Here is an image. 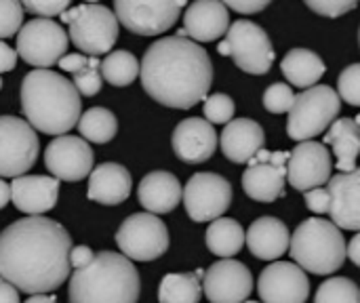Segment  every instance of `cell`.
Wrapping results in <instances>:
<instances>
[{
	"label": "cell",
	"mask_w": 360,
	"mask_h": 303,
	"mask_svg": "<svg viewBox=\"0 0 360 303\" xmlns=\"http://www.w3.org/2000/svg\"><path fill=\"white\" fill-rule=\"evenodd\" d=\"M70 249L61 224L42 215L19 219L0 232V278L30 295L51 293L70 276Z\"/></svg>",
	"instance_id": "6da1fadb"
},
{
	"label": "cell",
	"mask_w": 360,
	"mask_h": 303,
	"mask_svg": "<svg viewBox=\"0 0 360 303\" xmlns=\"http://www.w3.org/2000/svg\"><path fill=\"white\" fill-rule=\"evenodd\" d=\"M139 74L143 91L154 101L190 110L207 97L213 82V63L198 42L186 36H165L150 44Z\"/></svg>",
	"instance_id": "7a4b0ae2"
},
{
	"label": "cell",
	"mask_w": 360,
	"mask_h": 303,
	"mask_svg": "<svg viewBox=\"0 0 360 303\" xmlns=\"http://www.w3.org/2000/svg\"><path fill=\"white\" fill-rule=\"evenodd\" d=\"M80 95L65 76L38 67L21 80V110L25 122L44 135H65L80 118Z\"/></svg>",
	"instance_id": "3957f363"
},
{
	"label": "cell",
	"mask_w": 360,
	"mask_h": 303,
	"mask_svg": "<svg viewBox=\"0 0 360 303\" xmlns=\"http://www.w3.org/2000/svg\"><path fill=\"white\" fill-rule=\"evenodd\" d=\"M141 293L139 272L120 253H95L91 264L74 270L70 278V303H137Z\"/></svg>",
	"instance_id": "277c9868"
},
{
	"label": "cell",
	"mask_w": 360,
	"mask_h": 303,
	"mask_svg": "<svg viewBox=\"0 0 360 303\" xmlns=\"http://www.w3.org/2000/svg\"><path fill=\"white\" fill-rule=\"evenodd\" d=\"M293 262L319 276L338 272L346 262V240L342 230L327 219H306L289 240Z\"/></svg>",
	"instance_id": "5b68a950"
},
{
	"label": "cell",
	"mask_w": 360,
	"mask_h": 303,
	"mask_svg": "<svg viewBox=\"0 0 360 303\" xmlns=\"http://www.w3.org/2000/svg\"><path fill=\"white\" fill-rule=\"evenodd\" d=\"M61 21L68 23V38L86 57L108 55L118 40L120 23L116 15L103 4H80L65 8Z\"/></svg>",
	"instance_id": "8992f818"
},
{
	"label": "cell",
	"mask_w": 360,
	"mask_h": 303,
	"mask_svg": "<svg viewBox=\"0 0 360 303\" xmlns=\"http://www.w3.org/2000/svg\"><path fill=\"white\" fill-rule=\"evenodd\" d=\"M342 99L327 84H314L295 95L289 110L287 135L295 141H312L323 135L340 116Z\"/></svg>",
	"instance_id": "52a82bcc"
},
{
	"label": "cell",
	"mask_w": 360,
	"mask_h": 303,
	"mask_svg": "<svg viewBox=\"0 0 360 303\" xmlns=\"http://www.w3.org/2000/svg\"><path fill=\"white\" fill-rule=\"evenodd\" d=\"M17 57L34 67H51L68 53V32L53 19L36 17L19 27Z\"/></svg>",
	"instance_id": "ba28073f"
},
{
	"label": "cell",
	"mask_w": 360,
	"mask_h": 303,
	"mask_svg": "<svg viewBox=\"0 0 360 303\" xmlns=\"http://www.w3.org/2000/svg\"><path fill=\"white\" fill-rule=\"evenodd\" d=\"M116 245L127 259L154 262L169 249V230L158 215L135 213L116 232Z\"/></svg>",
	"instance_id": "9c48e42d"
},
{
	"label": "cell",
	"mask_w": 360,
	"mask_h": 303,
	"mask_svg": "<svg viewBox=\"0 0 360 303\" xmlns=\"http://www.w3.org/2000/svg\"><path fill=\"white\" fill-rule=\"evenodd\" d=\"M228 55L247 74H268L274 63V49L264 27L249 19L234 21L226 32Z\"/></svg>",
	"instance_id": "30bf717a"
},
{
	"label": "cell",
	"mask_w": 360,
	"mask_h": 303,
	"mask_svg": "<svg viewBox=\"0 0 360 303\" xmlns=\"http://www.w3.org/2000/svg\"><path fill=\"white\" fill-rule=\"evenodd\" d=\"M188 0H114V15L137 36L165 34L175 25Z\"/></svg>",
	"instance_id": "8fae6325"
},
{
	"label": "cell",
	"mask_w": 360,
	"mask_h": 303,
	"mask_svg": "<svg viewBox=\"0 0 360 303\" xmlns=\"http://www.w3.org/2000/svg\"><path fill=\"white\" fill-rule=\"evenodd\" d=\"M36 131L17 116H0V177H19L38 160Z\"/></svg>",
	"instance_id": "7c38bea8"
},
{
	"label": "cell",
	"mask_w": 360,
	"mask_h": 303,
	"mask_svg": "<svg viewBox=\"0 0 360 303\" xmlns=\"http://www.w3.org/2000/svg\"><path fill=\"white\" fill-rule=\"evenodd\" d=\"M181 200L186 213L196 224L213 221L224 217L232 202V186L226 177L217 173H196L188 179L181 190Z\"/></svg>",
	"instance_id": "4fadbf2b"
},
{
	"label": "cell",
	"mask_w": 360,
	"mask_h": 303,
	"mask_svg": "<svg viewBox=\"0 0 360 303\" xmlns=\"http://www.w3.org/2000/svg\"><path fill=\"white\" fill-rule=\"evenodd\" d=\"M289 152L259 150L243 173V190L257 202H274L285 196Z\"/></svg>",
	"instance_id": "5bb4252c"
},
{
	"label": "cell",
	"mask_w": 360,
	"mask_h": 303,
	"mask_svg": "<svg viewBox=\"0 0 360 303\" xmlns=\"http://www.w3.org/2000/svg\"><path fill=\"white\" fill-rule=\"evenodd\" d=\"M93 150L82 137L57 135L44 150V165L59 181H80L93 171Z\"/></svg>",
	"instance_id": "9a60e30c"
},
{
	"label": "cell",
	"mask_w": 360,
	"mask_h": 303,
	"mask_svg": "<svg viewBox=\"0 0 360 303\" xmlns=\"http://www.w3.org/2000/svg\"><path fill=\"white\" fill-rule=\"evenodd\" d=\"M331 171V154L327 146L319 141H300L287 158V181L300 192L323 188L329 181Z\"/></svg>",
	"instance_id": "2e32d148"
},
{
	"label": "cell",
	"mask_w": 360,
	"mask_h": 303,
	"mask_svg": "<svg viewBox=\"0 0 360 303\" xmlns=\"http://www.w3.org/2000/svg\"><path fill=\"white\" fill-rule=\"evenodd\" d=\"M251 291L253 276L236 259H221L202 274V293L211 303H243Z\"/></svg>",
	"instance_id": "e0dca14e"
},
{
	"label": "cell",
	"mask_w": 360,
	"mask_h": 303,
	"mask_svg": "<svg viewBox=\"0 0 360 303\" xmlns=\"http://www.w3.org/2000/svg\"><path fill=\"white\" fill-rule=\"evenodd\" d=\"M257 291L262 303H306L310 281L293 262H274L259 274Z\"/></svg>",
	"instance_id": "ac0fdd59"
},
{
	"label": "cell",
	"mask_w": 360,
	"mask_h": 303,
	"mask_svg": "<svg viewBox=\"0 0 360 303\" xmlns=\"http://www.w3.org/2000/svg\"><path fill=\"white\" fill-rule=\"evenodd\" d=\"M171 146L179 160L188 165H202L215 154L217 133L205 118H186L175 127Z\"/></svg>",
	"instance_id": "d6986e66"
},
{
	"label": "cell",
	"mask_w": 360,
	"mask_h": 303,
	"mask_svg": "<svg viewBox=\"0 0 360 303\" xmlns=\"http://www.w3.org/2000/svg\"><path fill=\"white\" fill-rule=\"evenodd\" d=\"M11 202L27 217L49 213L59 200V181L46 175H19L8 183Z\"/></svg>",
	"instance_id": "ffe728a7"
},
{
	"label": "cell",
	"mask_w": 360,
	"mask_h": 303,
	"mask_svg": "<svg viewBox=\"0 0 360 303\" xmlns=\"http://www.w3.org/2000/svg\"><path fill=\"white\" fill-rule=\"evenodd\" d=\"M230 27V13L219 0H194L184 15V30L177 36H186L194 42H213L226 36Z\"/></svg>",
	"instance_id": "44dd1931"
},
{
	"label": "cell",
	"mask_w": 360,
	"mask_h": 303,
	"mask_svg": "<svg viewBox=\"0 0 360 303\" xmlns=\"http://www.w3.org/2000/svg\"><path fill=\"white\" fill-rule=\"evenodd\" d=\"M360 173H340L335 177H329L327 194H329V215L331 224L344 230L356 232L360 228V202H359Z\"/></svg>",
	"instance_id": "7402d4cb"
},
{
	"label": "cell",
	"mask_w": 360,
	"mask_h": 303,
	"mask_svg": "<svg viewBox=\"0 0 360 303\" xmlns=\"http://www.w3.org/2000/svg\"><path fill=\"white\" fill-rule=\"evenodd\" d=\"M219 143L228 160L243 165L249 162L259 150H264L266 135L259 122L251 118H232L230 122H226Z\"/></svg>",
	"instance_id": "603a6c76"
},
{
	"label": "cell",
	"mask_w": 360,
	"mask_h": 303,
	"mask_svg": "<svg viewBox=\"0 0 360 303\" xmlns=\"http://www.w3.org/2000/svg\"><path fill=\"white\" fill-rule=\"evenodd\" d=\"M131 173L118 162H103L89 173L86 196L93 202L116 207L131 196Z\"/></svg>",
	"instance_id": "cb8c5ba5"
},
{
	"label": "cell",
	"mask_w": 360,
	"mask_h": 303,
	"mask_svg": "<svg viewBox=\"0 0 360 303\" xmlns=\"http://www.w3.org/2000/svg\"><path fill=\"white\" fill-rule=\"evenodd\" d=\"M289 228L276 217H259L245 232L249 251L264 262H276L289 251Z\"/></svg>",
	"instance_id": "d4e9b609"
},
{
	"label": "cell",
	"mask_w": 360,
	"mask_h": 303,
	"mask_svg": "<svg viewBox=\"0 0 360 303\" xmlns=\"http://www.w3.org/2000/svg\"><path fill=\"white\" fill-rule=\"evenodd\" d=\"M137 198L148 213L165 215L181 202V183L173 173L152 171L141 179L137 188Z\"/></svg>",
	"instance_id": "484cf974"
},
{
	"label": "cell",
	"mask_w": 360,
	"mask_h": 303,
	"mask_svg": "<svg viewBox=\"0 0 360 303\" xmlns=\"http://www.w3.org/2000/svg\"><path fill=\"white\" fill-rule=\"evenodd\" d=\"M325 143L331 146L335 158H338V167L340 173H350L356 171V160H359L360 152V129L356 118H335L331 122V127L327 129L325 135Z\"/></svg>",
	"instance_id": "4316f807"
},
{
	"label": "cell",
	"mask_w": 360,
	"mask_h": 303,
	"mask_svg": "<svg viewBox=\"0 0 360 303\" xmlns=\"http://www.w3.org/2000/svg\"><path fill=\"white\" fill-rule=\"evenodd\" d=\"M281 67H283L285 78L297 89L314 86L327 70L325 61L310 49H291L285 55Z\"/></svg>",
	"instance_id": "83f0119b"
},
{
	"label": "cell",
	"mask_w": 360,
	"mask_h": 303,
	"mask_svg": "<svg viewBox=\"0 0 360 303\" xmlns=\"http://www.w3.org/2000/svg\"><path fill=\"white\" fill-rule=\"evenodd\" d=\"M207 247L213 255L221 259H232L245 245V230L236 219L217 217L209 224Z\"/></svg>",
	"instance_id": "f1b7e54d"
},
{
	"label": "cell",
	"mask_w": 360,
	"mask_h": 303,
	"mask_svg": "<svg viewBox=\"0 0 360 303\" xmlns=\"http://www.w3.org/2000/svg\"><path fill=\"white\" fill-rule=\"evenodd\" d=\"M205 270L186 274H167L158 289L160 303H198L202 297Z\"/></svg>",
	"instance_id": "f546056e"
},
{
	"label": "cell",
	"mask_w": 360,
	"mask_h": 303,
	"mask_svg": "<svg viewBox=\"0 0 360 303\" xmlns=\"http://www.w3.org/2000/svg\"><path fill=\"white\" fill-rule=\"evenodd\" d=\"M101 78L112 86H129L139 76V61L129 51H110L103 61H99Z\"/></svg>",
	"instance_id": "4dcf8cb0"
},
{
	"label": "cell",
	"mask_w": 360,
	"mask_h": 303,
	"mask_svg": "<svg viewBox=\"0 0 360 303\" xmlns=\"http://www.w3.org/2000/svg\"><path fill=\"white\" fill-rule=\"evenodd\" d=\"M78 131L84 141L91 143H108L118 133L116 116L105 108H91L78 118Z\"/></svg>",
	"instance_id": "1f68e13d"
},
{
	"label": "cell",
	"mask_w": 360,
	"mask_h": 303,
	"mask_svg": "<svg viewBox=\"0 0 360 303\" xmlns=\"http://www.w3.org/2000/svg\"><path fill=\"white\" fill-rule=\"evenodd\" d=\"M314 303H360V291L350 278H329L319 287Z\"/></svg>",
	"instance_id": "d6a6232c"
},
{
	"label": "cell",
	"mask_w": 360,
	"mask_h": 303,
	"mask_svg": "<svg viewBox=\"0 0 360 303\" xmlns=\"http://www.w3.org/2000/svg\"><path fill=\"white\" fill-rule=\"evenodd\" d=\"M101 72H99V59L97 57H89L86 65L80 67L78 72H74V89L78 91V95H84V97H93L101 91Z\"/></svg>",
	"instance_id": "836d02e7"
},
{
	"label": "cell",
	"mask_w": 360,
	"mask_h": 303,
	"mask_svg": "<svg viewBox=\"0 0 360 303\" xmlns=\"http://www.w3.org/2000/svg\"><path fill=\"white\" fill-rule=\"evenodd\" d=\"M202 112H205V120L211 124H226L234 118L236 105L232 101V97H228L226 93H215L202 99Z\"/></svg>",
	"instance_id": "e575fe53"
},
{
	"label": "cell",
	"mask_w": 360,
	"mask_h": 303,
	"mask_svg": "<svg viewBox=\"0 0 360 303\" xmlns=\"http://www.w3.org/2000/svg\"><path fill=\"white\" fill-rule=\"evenodd\" d=\"M23 25V6L19 0H0V40H6Z\"/></svg>",
	"instance_id": "d590c367"
},
{
	"label": "cell",
	"mask_w": 360,
	"mask_h": 303,
	"mask_svg": "<svg viewBox=\"0 0 360 303\" xmlns=\"http://www.w3.org/2000/svg\"><path fill=\"white\" fill-rule=\"evenodd\" d=\"M295 101V95H293V89L289 84H283V82H274L266 89L264 93V108L272 114H285L291 110Z\"/></svg>",
	"instance_id": "8d00e7d4"
},
{
	"label": "cell",
	"mask_w": 360,
	"mask_h": 303,
	"mask_svg": "<svg viewBox=\"0 0 360 303\" xmlns=\"http://www.w3.org/2000/svg\"><path fill=\"white\" fill-rule=\"evenodd\" d=\"M338 97L344 99L346 103L359 108L360 105V65L359 63H352L348 65L342 74H340V80H338Z\"/></svg>",
	"instance_id": "74e56055"
},
{
	"label": "cell",
	"mask_w": 360,
	"mask_h": 303,
	"mask_svg": "<svg viewBox=\"0 0 360 303\" xmlns=\"http://www.w3.org/2000/svg\"><path fill=\"white\" fill-rule=\"evenodd\" d=\"M310 11H314L316 15H323V17H342L346 13H350L352 8H356L359 0H304Z\"/></svg>",
	"instance_id": "f35d334b"
},
{
	"label": "cell",
	"mask_w": 360,
	"mask_h": 303,
	"mask_svg": "<svg viewBox=\"0 0 360 303\" xmlns=\"http://www.w3.org/2000/svg\"><path fill=\"white\" fill-rule=\"evenodd\" d=\"M21 6L32 13V15H38V17H55V15H61L72 0H19Z\"/></svg>",
	"instance_id": "ab89813d"
},
{
	"label": "cell",
	"mask_w": 360,
	"mask_h": 303,
	"mask_svg": "<svg viewBox=\"0 0 360 303\" xmlns=\"http://www.w3.org/2000/svg\"><path fill=\"white\" fill-rule=\"evenodd\" d=\"M306 207L316 213V215H323L329 211V194H327V188H312L306 192Z\"/></svg>",
	"instance_id": "60d3db41"
},
{
	"label": "cell",
	"mask_w": 360,
	"mask_h": 303,
	"mask_svg": "<svg viewBox=\"0 0 360 303\" xmlns=\"http://www.w3.org/2000/svg\"><path fill=\"white\" fill-rule=\"evenodd\" d=\"M226 8L230 6L232 11L240 13V15H253L264 11L272 0H219Z\"/></svg>",
	"instance_id": "b9f144b4"
},
{
	"label": "cell",
	"mask_w": 360,
	"mask_h": 303,
	"mask_svg": "<svg viewBox=\"0 0 360 303\" xmlns=\"http://www.w3.org/2000/svg\"><path fill=\"white\" fill-rule=\"evenodd\" d=\"M93 255H95V253H93L89 247H84V245H78V247L70 249V255H68L70 268L80 270V268L89 266V264H91V259H93Z\"/></svg>",
	"instance_id": "7bdbcfd3"
},
{
	"label": "cell",
	"mask_w": 360,
	"mask_h": 303,
	"mask_svg": "<svg viewBox=\"0 0 360 303\" xmlns=\"http://www.w3.org/2000/svg\"><path fill=\"white\" fill-rule=\"evenodd\" d=\"M86 61H89V57H86V55H82V53H65V55L57 61V65H59L63 72L74 74V72H78L80 67H84V65H86Z\"/></svg>",
	"instance_id": "ee69618b"
},
{
	"label": "cell",
	"mask_w": 360,
	"mask_h": 303,
	"mask_svg": "<svg viewBox=\"0 0 360 303\" xmlns=\"http://www.w3.org/2000/svg\"><path fill=\"white\" fill-rule=\"evenodd\" d=\"M17 65V51L11 49L4 40H0V74L15 70Z\"/></svg>",
	"instance_id": "f6af8a7d"
},
{
	"label": "cell",
	"mask_w": 360,
	"mask_h": 303,
	"mask_svg": "<svg viewBox=\"0 0 360 303\" xmlns=\"http://www.w3.org/2000/svg\"><path fill=\"white\" fill-rule=\"evenodd\" d=\"M0 303H21L19 302V291L2 278H0Z\"/></svg>",
	"instance_id": "bcb514c9"
},
{
	"label": "cell",
	"mask_w": 360,
	"mask_h": 303,
	"mask_svg": "<svg viewBox=\"0 0 360 303\" xmlns=\"http://www.w3.org/2000/svg\"><path fill=\"white\" fill-rule=\"evenodd\" d=\"M346 257H350L354 266H360V236L350 240V247H346Z\"/></svg>",
	"instance_id": "7dc6e473"
},
{
	"label": "cell",
	"mask_w": 360,
	"mask_h": 303,
	"mask_svg": "<svg viewBox=\"0 0 360 303\" xmlns=\"http://www.w3.org/2000/svg\"><path fill=\"white\" fill-rule=\"evenodd\" d=\"M8 202H11V190H8V183L0 179V209H4Z\"/></svg>",
	"instance_id": "c3c4849f"
},
{
	"label": "cell",
	"mask_w": 360,
	"mask_h": 303,
	"mask_svg": "<svg viewBox=\"0 0 360 303\" xmlns=\"http://www.w3.org/2000/svg\"><path fill=\"white\" fill-rule=\"evenodd\" d=\"M23 303H57V299L53 295H32L27 302Z\"/></svg>",
	"instance_id": "681fc988"
},
{
	"label": "cell",
	"mask_w": 360,
	"mask_h": 303,
	"mask_svg": "<svg viewBox=\"0 0 360 303\" xmlns=\"http://www.w3.org/2000/svg\"><path fill=\"white\" fill-rule=\"evenodd\" d=\"M219 53H221V55H228V46H226V42H221V44H219Z\"/></svg>",
	"instance_id": "f907efd6"
},
{
	"label": "cell",
	"mask_w": 360,
	"mask_h": 303,
	"mask_svg": "<svg viewBox=\"0 0 360 303\" xmlns=\"http://www.w3.org/2000/svg\"><path fill=\"white\" fill-rule=\"evenodd\" d=\"M84 4H97V0H84Z\"/></svg>",
	"instance_id": "816d5d0a"
},
{
	"label": "cell",
	"mask_w": 360,
	"mask_h": 303,
	"mask_svg": "<svg viewBox=\"0 0 360 303\" xmlns=\"http://www.w3.org/2000/svg\"><path fill=\"white\" fill-rule=\"evenodd\" d=\"M243 303H259V302H243Z\"/></svg>",
	"instance_id": "f5cc1de1"
},
{
	"label": "cell",
	"mask_w": 360,
	"mask_h": 303,
	"mask_svg": "<svg viewBox=\"0 0 360 303\" xmlns=\"http://www.w3.org/2000/svg\"><path fill=\"white\" fill-rule=\"evenodd\" d=\"M0 89H2V78H0Z\"/></svg>",
	"instance_id": "db71d44e"
}]
</instances>
